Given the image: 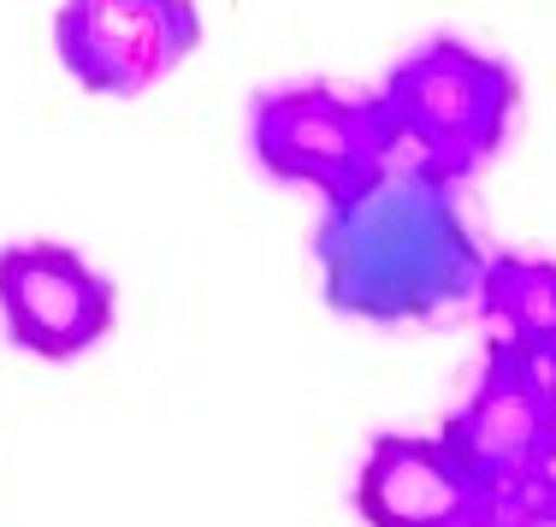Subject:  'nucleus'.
I'll use <instances>...</instances> for the list:
<instances>
[{
    "instance_id": "obj_1",
    "label": "nucleus",
    "mask_w": 556,
    "mask_h": 527,
    "mask_svg": "<svg viewBox=\"0 0 556 527\" xmlns=\"http://www.w3.org/2000/svg\"><path fill=\"white\" fill-rule=\"evenodd\" d=\"M326 302L350 321L403 326L468 302L485 279L480 243L456 208V184L427 166H396L367 196L326 208L314 226Z\"/></svg>"
},
{
    "instance_id": "obj_2",
    "label": "nucleus",
    "mask_w": 556,
    "mask_h": 527,
    "mask_svg": "<svg viewBox=\"0 0 556 527\" xmlns=\"http://www.w3.org/2000/svg\"><path fill=\"white\" fill-rule=\"evenodd\" d=\"M396 142L415 154L408 166H427L444 184L473 178L509 142L515 108H521V77L509 60L462 42V36H427L379 84Z\"/></svg>"
},
{
    "instance_id": "obj_3",
    "label": "nucleus",
    "mask_w": 556,
    "mask_h": 527,
    "mask_svg": "<svg viewBox=\"0 0 556 527\" xmlns=\"http://www.w3.org/2000/svg\"><path fill=\"white\" fill-rule=\"evenodd\" d=\"M249 154L278 184H308L326 208L367 196L396 173V125L386 101L338 84H278L261 89L249 108Z\"/></svg>"
},
{
    "instance_id": "obj_4",
    "label": "nucleus",
    "mask_w": 556,
    "mask_h": 527,
    "mask_svg": "<svg viewBox=\"0 0 556 527\" xmlns=\"http://www.w3.org/2000/svg\"><path fill=\"white\" fill-rule=\"evenodd\" d=\"M439 439L509 510L515 498L556 480V374L509 344H492Z\"/></svg>"
},
{
    "instance_id": "obj_5",
    "label": "nucleus",
    "mask_w": 556,
    "mask_h": 527,
    "mask_svg": "<svg viewBox=\"0 0 556 527\" xmlns=\"http://www.w3.org/2000/svg\"><path fill=\"white\" fill-rule=\"evenodd\" d=\"M202 48L195 0H60L54 54L77 89L130 101Z\"/></svg>"
},
{
    "instance_id": "obj_6",
    "label": "nucleus",
    "mask_w": 556,
    "mask_h": 527,
    "mask_svg": "<svg viewBox=\"0 0 556 527\" xmlns=\"http://www.w3.org/2000/svg\"><path fill=\"white\" fill-rule=\"evenodd\" d=\"M118 291L72 243H7L0 249V326L12 350L36 362H77L113 332Z\"/></svg>"
},
{
    "instance_id": "obj_7",
    "label": "nucleus",
    "mask_w": 556,
    "mask_h": 527,
    "mask_svg": "<svg viewBox=\"0 0 556 527\" xmlns=\"http://www.w3.org/2000/svg\"><path fill=\"white\" fill-rule=\"evenodd\" d=\"M355 510L367 527H497L503 504L427 432H374L355 468Z\"/></svg>"
},
{
    "instance_id": "obj_8",
    "label": "nucleus",
    "mask_w": 556,
    "mask_h": 527,
    "mask_svg": "<svg viewBox=\"0 0 556 527\" xmlns=\"http://www.w3.org/2000/svg\"><path fill=\"white\" fill-rule=\"evenodd\" d=\"M473 302H480V321L492 326V344H509L515 355L556 374V261L503 249L485 261Z\"/></svg>"
},
{
    "instance_id": "obj_9",
    "label": "nucleus",
    "mask_w": 556,
    "mask_h": 527,
    "mask_svg": "<svg viewBox=\"0 0 556 527\" xmlns=\"http://www.w3.org/2000/svg\"><path fill=\"white\" fill-rule=\"evenodd\" d=\"M497 527H556V480L539 486V492H527V498H515Z\"/></svg>"
}]
</instances>
